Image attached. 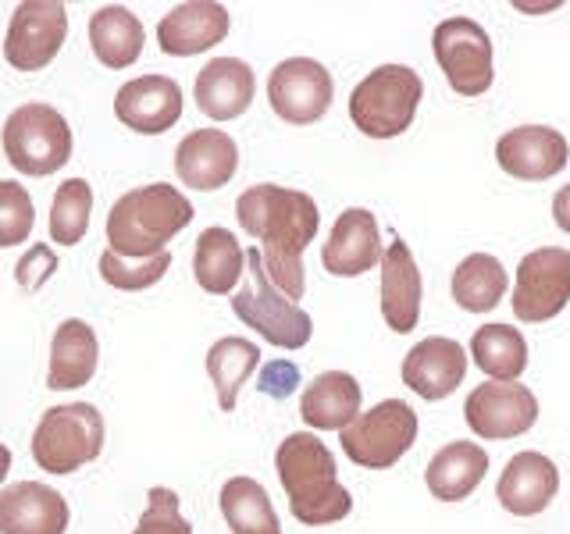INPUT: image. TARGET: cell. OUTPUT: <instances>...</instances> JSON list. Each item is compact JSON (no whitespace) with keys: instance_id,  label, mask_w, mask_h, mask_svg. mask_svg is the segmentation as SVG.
Instances as JSON below:
<instances>
[{"instance_id":"cell-31","label":"cell","mask_w":570,"mask_h":534,"mask_svg":"<svg viewBox=\"0 0 570 534\" xmlns=\"http://www.w3.org/2000/svg\"><path fill=\"white\" fill-rule=\"evenodd\" d=\"M507 296V267L492 254H471L453 271V299L468 314H489Z\"/></svg>"},{"instance_id":"cell-22","label":"cell","mask_w":570,"mask_h":534,"mask_svg":"<svg viewBox=\"0 0 570 534\" xmlns=\"http://www.w3.org/2000/svg\"><path fill=\"white\" fill-rule=\"evenodd\" d=\"M560 492V471L546 453H517L495 485L499 506L513 516H539Z\"/></svg>"},{"instance_id":"cell-39","label":"cell","mask_w":570,"mask_h":534,"mask_svg":"<svg viewBox=\"0 0 570 534\" xmlns=\"http://www.w3.org/2000/svg\"><path fill=\"white\" fill-rule=\"evenodd\" d=\"M552 221H557L560 231H567V236H570V182L560 186V192L552 196Z\"/></svg>"},{"instance_id":"cell-27","label":"cell","mask_w":570,"mask_h":534,"mask_svg":"<svg viewBox=\"0 0 570 534\" xmlns=\"http://www.w3.org/2000/svg\"><path fill=\"white\" fill-rule=\"evenodd\" d=\"M193 275L210 296L236 293L239 278L246 275V249L228 228H204L193 249Z\"/></svg>"},{"instance_id":"cell-12","label":"cell","mask_w":570,"mask_h":534,"mask_svg":"<svg viewBox=\"0 0 570 534\" xmlns=\"http://www.w3.org/2000/svg\"><path fill=\"white\" fill-rule=\"evenodd\" d=\"M68 40V8L58 0H26L8 26L4 58L14 71H40L61 53Z\"/></svg>"},{"instance_id":"cell-17","label":"cell","mask_w":570,"mask_h":534,"mask_svg":"<svg viewBox=\"0 0 570 534\" xmlns=\"http://www.w3.org/2000/svg\"><path fill=\"white\" fill-rule=\"evenodd\" d=\"M382 231L367 207H350L335 218L332 236L321 249V264L335 278H361L382 264Z\"/></svg>"},{"instance_id":"cell-20","label":"cell","mask_w":570,"mask_h":534,"mask_svg":"<svg viewBox=\"0 0 570 534\" xmlns=\"http://www.w3.org/2000/svg\"><path fill=\"white\" fill-rule=\"evenodd\" d=\"M228 8L210 4V0H189V4H175L157 26V43L168 58H193V53H207L228 36Z\"/></svg>"},{"instance_id":"cell-19","label":"cell","mask_w":570,"mask_h":534,"mask_svg":"<svg viewBox=\"0 0 570 534\" xmlns=\"http://www.w3.org/2000/svg\"><path fill=\"white\" fill-rule=\"evenodd\" d=\"M71 510L65 495L40 481L0 488V534H65Z\"/></svg>"},{"instance_id":"cell-11","label":"cell","mask_w":570,"mask_h":534,"mask_svg":"<svg viewBox=\"0 0 570 534\" xmlns=\"http://www.w3.org/2000/svg\"><path fill=\"white\" fill-rule=\"evenodd\" d=\"M335 97L332 71L314 58H285L267 76V103L289 125H314L328 115Z\"/></svg>"},{"instance_id":"cell-10","label":"cell","mask_w":570,"mask_h":534,"mask_svg":"<svg viewBox=\"0 0 570 534\" xmlns=\"http://www.w3.org/2000/svg\"><path fill=\"white\" fill-rule=\"evenodd\" d=\"M570 303V249L563 246H542L517 264V285H513V317L524 325H546L560 317Z\"/></svg>"},{"instance_id":"cell-9","label":"cell","mask_w":570,"mask_h":534,"mask_svg":"<svg viewBox=\"0 0 570 534\" xmlns=\"http://www.w3.org/2000/svg\"><path fill=\"white\" fill-rule=\"evenodd\" d=\"M432 50L445 82L456 97H481L495 82L492 68V40L474 18H445L432 32Z\"/></svg>"},{"instance_id":"cell-34","label":"cell","mask_w":570,"mask_h":534,"mask_svg":"<svg viewBox=\"0 0 570 534\" xmlns=\"http://www.w3.org/2000/svg\"><path fill=\"white\" fill-rule=\"evenodd\" d=\"M168 267H171L168 249H165V254H157V257H147V260L118 257V254H111V249H104V254H100V278L111 285V289H121V293L150 289V285H157L160 278L168 275Z\"/></svg>"},{"instance_id":"cell-38","label":"cell","mask_w":570,"mask_h":534,"mask_svg":"<svg viewBox=\"0 0 570 534\" xmlns=\"http://www.w3.org/2000/svg\"><path fill=\"white\" fill-rule=\"evenodd\" d=\"M296 385H299V370H296V364H289V360L267 364V367L261 370V382H257V388L264 392V396H275V399L293 396Z\"/></svg>"},{"instance_id":"cell-15","label":"cell","mask_w":570,"mask_h":534,"mask_svg":"<svg viewBox=\"0 0 570 534\" xmlns=\"http://www.w3.org/2000/svg\"><path fill=\"white\" fill-rule=\"evenodd\" d=\"M403 385L417 392L421 399L439 403L463 385L468 378V349L456 338L428 335L403 356Z\"/></svg>"},{"instance_id":"cell-5","label":"cell","mask_w":570,"mask_h":534,"mask_svg":"<svg viewBox=\"0 0 570 534\" xmlns=\"http://www.w3.org/2000/svg\"><path fill=\"white\" fill-rule=\"evenodd\" d=\"M232 310L243 320L246 328H254L264 343H272L278 349H303L314 335L311 314L293 303L289 296H282L272 278L264 275L261 249H246V285L239 293H232Z\"/></svg>"},{"instance_id":"cell-36","label":"cell","mask_w":570,"mask_h":534,"mask_svg":"<svg viewBox=\"0 0 570 534\" xmlns=\"http://www.w3.org/2000/svg\"><path fill=\"white\" fill-rule=\"evenodd\" d=\"M132 534H193V524L178 510V495L157 485L147 492V510H142Z\"/></svg>"},{"instance_id":"cell-32","label":"cell","mask_w":570,"mask_h":534,"mask_svg":"<svg viewBox=\"0 0 570 534\" xmlns=\"http://www.w3.org/2000/svg\"><path fill=\"white\" fill-rule=\"evenodd\" d=\"M471 356L492 382H517L528 370V343L521 328L510 325H481L471 338Z\"/></svg>"},{"instance_id":"cell-2","label":"cell","mask_w":570,"mask_h":534,"mask_svg":"<svg viewBox=\"0 0 570 534\" xmlns=\"http://www.w3.org/2000/svg\"><path fill=\"white\" fill-rule=\"evenodd\" d=\"M275 471H278L285 495H289V510L299 524L325 527L350 516L353 495L343 488L335 456L317 435L293 432L278 445Z\"/></svg>"},{"instance_id":"cell-1","label":"cell","mask_w":570,"mask_h":534,"mask_svg":"<svg viewBox=\"0 0 570 534\" xmlns=\"http://www.w3.org/2000/svg\"><path fill=\"white\" fill-rule=\"evenodd\" d=\"M236 218L246 236L261 243L257 249L264 260V275L272 278L282 296L296 303L303 289H307L303 254H307L321 225L314 196L275 182H261L249 186L236 200Z\"/></svg>"},{"instance_id":"cell-40","label":"cell","mask_w":570,"mask_h":534,"mask_svg":"<svg viewBox=\"0 0 570 534\" xmlns=\"http://www.w3.org/2000/svg\"><path fill=\"white\" fill-rule=\"evenodd\" d=\"M8 471H11V449H8L4 442H0V485H4Z\"/></svg>"},{"instance_id":"cell-35","label":"cell","mask_w":570,"mask_h":534,"mask_svg":"<svg viewBox=\"0 0 570 534\" xmlns=\"http://www.w3.org/2000/svg\"><path fill=\"white\" fill-rule=\"evenodd\" d=\"M32 225H36V207H32L29 189L4 178V182H0V249L29 243Z\"/></svg>"},{"instance_id":"cell-8","label":"cell","mask_w":570,"mask_h":534,"mask_svg":"<svg viewBox=\"0 0 570 534\" xmlns=\"http://www.w3.org/2000/svg\"><path fill=\"white\" fill-rule=\"evenodd\" d=\"M417 414L414 406L403 399H382L371 406L367 414L356 417L350 427L338 432L343 453L364 471H389L410 453V445L417 442Z\"/></svg>"},{"instance_id":"cell-13","label":"cell","mask_w":570,"mask_h":534,"mask_svg":"<svg viewBox=\"0 0 570 534\" xmlns=\"http://www.w3.org/2000/svg\"><path fill=\"white\" fill-rule=\"evenodd\" d=\"M463 421L485 442H507L528 435L539 421V399L528 385L517 382H485L463 403Z\"/></svg>"},{"instance_id":"cell-23","label":"cell","mask_w":570,"mask_h":534,"mask_svg":"<svg viewBox=\"0 0 570 534\" xmlns=\"http://www.w3.org/2000/svg\"><path fill=\"white\" fill-rule=\"evenodd\" d=\"M382 317L396 335L414 332L421 320V271L403 239H392L382 254Z\"/></svg>"},{"instance_id":"cell-3","label":"cell","mask_w":570,"mask_h":534,"mask_svg":"<svg viewBox=\"0 0 570 534\" xmlns=\"http://www.w3.org/2000/svg\"><path fill=\"white\" fill-rule=\"evenodd\" d=\"M196 218L186 192L168 182H150L121 192L107 214V243L111 254L129 260H147L165 254L168 243Z\"/></svg>"},{"instance_id":"cell-6","label":"cell","mask_w":570,"mask_h":534,"mask_svg":"<svg viewBox=\"0 0 570 534\" xmlns=\"http://www.w3.org/2000/svg\"><path fill=\"white\" fill-rule=\"evenodd\" d=\"M104 417L94 403L43 409L32 432V459L47 474H76L104 453Z\"/></svg>"},{"instance_id":"cell-29","label":"cell","mask_w":570,"mask_h":534,"mask_svg":"<svg viewBox=\"0 0 570 534\" xmlns=\"http://www.w3.org/2000/svg\"><path fill=\"white\" fill-rule=\"evenodd\" d=\"M218 503L232 534H282L272 495L254 477H228Z\"/></svg>"},{"instance_id":"cell-4","label":"cell","mask_w":570,"mask_h":534,"mask_svg":"<svg viewBox=\"0 0 570 534\" xmlns=\"http://www.w3.org/2000/svg\"><path fill=\"white\" fill-rule=\"evenodd\" d=\"M424 82L406 65H379L353 86L350 118L367 139H396L417 118Z\"/></svg>"},{"instance_id":"cell-21","label":"cell","mask_w":570,"mask_h":534,"mask_svg":"<svg viewBox=\"0 0 570 534\" xmlns=\"http://www.w3.org/2000/svg\"><path fill=\"white\" fill-rule=\"evenodd\" d=\"M196 107L210 121H232L249 111V103L257 97V76L254 68L239 58H214L196 71L193 86Z\"/></svg>"},{"instance_id":"cell-28","label":"cell","mask_w":570,"mask_h":534,"mask_svg":"<svg viewBox=\"0 0 570 534\" xmlns=\"http://www.w3.org/2000/svg\"><path fill=\"white\" fill-rule=\"evenodd\" d=\"M147 32L142 22L121 4H107L89 18V47L104 68H129L139 61Z\"/></svg>"},{"instance_id":"cell-33","label":"cell","mask_w":570,"mask_h":534,"mask_svg":"<svg viewBox=\"0 0 570 534\" xmlns=\"http://www.w3.org/2000/svg\"><path fill=\"white\" fill-rule=\"evenodd\" d=\"M94 214V186L86 178H65L50 204V239L58 246H76L89 231Z\"/></svg>"},{"instance_id":"cell-14","label":"cell","mask_w":570,"mask_h":534,"mask_svg":"<svg viewBox=\"0 0 570 534\" xmlns=\"http://www.w3.org/2000/svg\"><path fill=\"white\" fill-rule=\"evenodd\" d=\"M570 160V147L560 129L549 125H517L495 142V165L521 182H549Z\"/></svg>"},{"instance_id":"cell-18","label":"cell","mask_w":570,"mask_h":534,"mask_svg":"<svg viewBox=\"0 0 570 534\" xmlns=\"http://www.w3.org/2000/svg\"><path fill=\"white\" fill-rule=\"evenodd\" d=\"M239 171V147L222 129H196L175 147V175L178 182L200 192L228 186Z\"/></svg>"},{"instance_id":"cell-26","label":"cell","mask_w":570,"mask_h":534,"mask_svg":"<svg viewBox=\"0 0 570 534\" xmlns=\"http://www.w3.org/2000/svg\"><path fill=\"white\" fill-rule=\"evenodd\" d=\"M489 474V453L478 442H445L424 471V485L439 503L468 498Z\"/></svg>"},{"instance_id":"cell-30","label":"cell","mask_w":570,"mask_h":534,"mask_svg":"<svg viewBox=\"0 0 570 534\" xmlns=\"http://www.w3.org/2000/svg\"><path fill=\"white\" fill-rule=\"evenodd\" d=\"M261 364V349L257 343L239 335H225L207 349V378L214 382V392H218V406L225 414H232L239 403V388L246 385L249 374Z\"/></svg>"},{"instance_id":"cell-16","label":"cell","mask_w":570,"mask_h":534,"mask_svg":"<svg viewBox=\"0 0 570 534\" xmlns=\"http://www.w3.org/2000/svg\"><path fill=\"white\" fill-rule=\"evenodd\" d=\"M115 115L125 129L139 136H160L183 118V86L168 76L129 79L115 93Z\"/></svg>"},{"instance_id":"cell-7","label":"cell","mask_w":570,"mask_h":534,"mask_svg":"<svg viewBox=\"0 0 570 534\" xmlns=\"http://www.w3.org/2000/svg\"><path fill=\"white\" fill-rule=\"evenodd\" d=\"M4 154L14 171L47 178L71 160V125L50 103H22L4 121Z\"/></svg>"},{"instance_id":"cell-24","label":"cell","mask_w":570,"mask_h":534,"mask_svg":"<svg viewBox=\"0 0 570 534\" xmlns=\"http://www.w3.org/2000/svg\"><path fill=\"white\" fill-rule=\"evenodd\" d=\"M100 364V343L97 332L86 325L82 317H68L53 332L50 343V367H47V388L68 392L94 382Z\"/></svg>"},{"instance_id":"cell-25","label":"cell","mask_w":570,"mask_h":534,"mask_svg":"<svg viewBox=\"0 0 570 534\" xmlns=\"http://www.w3.org/2000/svg\"><path fill=\"white\" fill-rule=\"evenodd\" d=\"M361 403H364L361 382L350 370H325L303 388L299 417L314 432H343V427H350L361 417Z\"/></svg>"},{"instance_id":"cell-37","label":"cell","mask_w":570,"mask_h":534,"mask_svg":"<svg viewBox=\"0 0 570 534\" xmlns=\"http://www.w3.org/2000/svg\"><path fill=\"white\" fill-rule=\"evenodd\" d=\"M53 271H58V257H53V249L43 246V243L29 246L26 257L14 264V278H18V285H22L26 293H40Z\"/></svg>"}]
</instances>
